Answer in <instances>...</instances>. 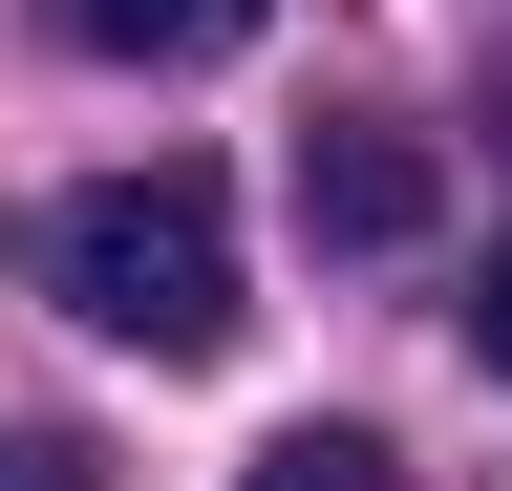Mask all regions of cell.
I'll list each match as a JSON object with an SVG mask.
<instances>
[{"label":"cell","instance_id":"cell-1","mask_svg":"<svg viewBox=\"0 0 512 491\" xmlns=\"http://www.w3.org/2000/svg\"><path fill=\"white\" fill-rule=\"evenodd\" d=\"M43 257H64V321H86V342H128V363H214V342H235V193H214L192 150L86 171Z\"/></svg>","mask_w":512,"mask_h":491},{"label":"cell","instance_id":"cell-2","mask_svg":"<svg viewBox=\"0 0 512 491\" xmlns=\"http://www.w3.org/2000/svg\"><path fill=\"white\" fill-rule=\"evenodd\" d=\"M427 214H448L427 129H384V107H320V129H299V235H320V257H406Z\"/></svg>","mask_w":512,"mask_h":491},{"label":"cell","instance_id":"cell-3","mask_svg":"<svg viewBox=\"0 0 512 491\" xmlns=\"http://www.w3.org/2000/svg\"><path fill=\"white\" fill-rule=\"evenodd\" d=\"M64 43H107V65H214V43H256V0H64Z\"/></svg>","mask_w":512,"mask_h":491},{"label":"cell","instance_id":"cell-4","mask_svg":"<svg viewBox=\"0 0 512 491\" xmlns=\"http://www.w3.org/2000/svg\"><path fill=\"white\" fill-rule=\"evenodd\" d=\"M235 491H406V470H384V449H363V427H278V449H256Z\"/></svg>","mask_w":512,"mask_h":491},{"label":"cell","instance_id":"cell-5","mask_svg":"<svg viewBox=\"0 0 512 491\" xmlns=\"http://www.w3.org/2000/svg\"><path fill=\"white\" fill-rule=\"evenodd\" d=\"M0 491H107V470L64 449V427H0Z\"/></svg>","mask_w":512,"mask_h":491},{"label":"cell","instance_id":"cell-6","mask_svg":"<svg viewBox=\"0 0 512 491\" xmlns=\"http://www.w3.org/2000/svg\"><path fill=\"white\" fill-rule=\"evenodd\" d=\"M470 342H491V363H512V257H491V299H470Z\"/></svg>","mask_w":512,"mask_h":491}]
</instances>
